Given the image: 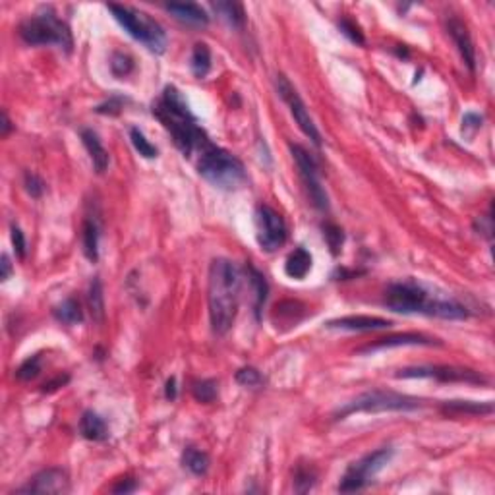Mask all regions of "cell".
<instances>
[{
  "label": "cell",
  "instance_id": "obj_1",
  "mask_svg": "<svg viewBox=\"0 0 495 495\" xmlns=\"http://www.w3.org/2000/svg\"><path fill=\"white\" fill-rule=\"evenodd\" d=\"M242 273L236 263L225 257L213 260L209 267V287H207V302H209V319L213 331L225 335L230 331L238 304H240Z\"/></svg>",
  "mask_w": 495,
  "mask_h": 495
},
{
  "label": "cell",
  "instance_id": "obj_2",
  "mask_svg": "<svg viewBox=\"0 0 495 495\" xmlns=\"http://www.w3.org/2000/svg\"><path fill=\"white\" fill-rule=\"evenodd\" d=\"M153 114L163 124L174 140V145L184 157L198 153V149L209 140L198 118L191 114L190 106L174 85L165 87L161 99L153 105Z\"/></svg>",
  "mask_w": 495,
  "mask_h": 495
},
{
  "label": "cell",
  "instance_id": "obj_3",
  "mask_svg": "<svg viewBox=\"0 0 495 495\" xmlns=\"http://www.w3.org/2000/svg\"><path fill=\"white\" fill-rule=\"evenodd\" d=\"M385 306L399 313H426L441 319H467V306L455 298L438 296L414 281L391 283L385 290Z\"/></svg>",
  "mask_w": 495,
  "mask_h": 495
},
{
  "label": "cell",
  "instance_id": "obj_4",
  "mask_svg": "<svg viewBox=\"0 0 495 495\" xmlns=\"http://www.w3.org/2000/svg\"><path fill=\"white\" fill-rule=\"evenodd\" d=\"M198 172L221 190H238L246 184V170L240 159L207 140L198 149Z\"/></svg>",
  "mask_w": 495,
  "mask_h": 495
},
{
  "label": "cell",
  "instance_id": "obj_5",
  "mask_svg": "<svg viewBox=\"0 0 495 495\" xmlns=\"http://www.w3.org/2000/svg\"><path fill=\"white\" fill-rule=\"evenodd\" d=\"M424 406V399L403 395V393H396V391L374 389L362 393L354 401L345 404L335 414V418L343 420V418L352 416V414H362V412H366V414H377V412H412L420 411Z\"/></svg>",
  "mask_w": 495,
  "mask_h": 495
},
{
  "label": "cell",
  "instance_id": "obj_6",
  "mask_svg": "<svg viewBox=\"0 0 495 495\" xmlns=\"http://www.w3.org/2000/svg\"><path fill=\"white\" fill-rule=\"evenodd\" d=\"M18 31L28 45H57L58 49H64L66 52H70L74 45L70 28L50 8L26 18Z\"/></svg>",
  "mask_w": 495,
  "mask_h": 495
},
{
  "label": "cell",
  "instance_id": "obj_7",
  "mask_svg": "<svg viewBox=\"0 0 495 495\" xmlns=\"http://www.w3.org/2000/svg\"><path fill=\"white\" fill-rule=\"evenodd\" d=\"M106 8L113 12L114 20L118 21L122 28L134 37L135 41L143 43L155 55H163L165 49H167V33H165V29L161 28L159 21L130 6L109 4Z\"/></svg>",
  "mask_w": 495,
  "mask_h": 495
},
{
  "label": "cell",
  "instance_id": "obj_8",
  "mask_svg": "<svg viewBox=\"0 0 495 495\" xmlns=\"http://www.w3.org/2000/svg\"><path fill=\"white\" fill-rule=\"evenodd\" d=\"M391 459H393V449L383 447V449H377L374 453L366 455L360 460L352 462L347 468L345 476L340 478L339 491L340 494H352V491L364 489L375 476L382 472L383 468L389 465Z\"/></svg>",
  "mask_w": 495,
  "mask_h": 495
},
{
  "label": "cell",
  "instance_id": "obj_9",
  "mask_svg": "<svg viewBox=\"0 0 495 495\" xmlns=\"http://www.w3.org/2000/svg\"><path fill=\"white\" fill-rule=\"evenodd\" d=\"M255 227H257V242L265 252H277L289 236L284 219L269 206H257Z\"/></svg>",
  "mask_w": 495,
  "mask_h": 495
},
{
  "label": "cell",
  "instance_id": "obj_10",
  "mask_svg": "<svg viewBox=\"0 0 495 495\" xmlns=\"http://www.w3.org/2000/svg\"><path fill=\"white\" fill-rule=\"evenodd\" d=\"M277 91L281 95V99L289 105L290 114L294 116V121H296V124L300 126V130L310 138L311 142H313V145H318L319 148V145H321V134H319L318 126H316V122H313V118L310 116V111L306 109V103L302 101V97H300L296 89H294V85L290 84L283 74L277 76Z\"/></svg>",
  "mask_w": 495,
  "mask_h": 495
},
{
  "label": "cell",
  "instance_id": "obj_11",
  "mask_svg": "<svg viewBox=\"0 0 495 495\" xmlns=\"http://www.w3.org/2000/svg\"><path fill=\"white\" fill-rule=\"evenodd\" d=\"M290 151H292V157L296 161L300 177L304 180L306 190L310 194L313 206L318 207L319 211H327L329 209V199H327L326 188L321 186V180H319V169L313 155L308 153L302 145H290Z\"/></svg>",
  "mask_w": 495,
  "mask_h": 495
},
{
  "label": "cell",
  "instance_id": "obj_12",
  "mask_svg": "<svg viewBox=\"0 0 495 495\" xmlns=\"http://www.w3.org/2000/svg\"><path fill=\"white\" fill-rule=\"evenodd\" d=\"M396 377L411 379V377H430L443 383H488V379L474 369L453 368V366H416V368L401 369Z\"/></svg>",
  "mask_w": 495,
  "mask_h": 495
},
{
  "label": "cell",
  "instance_id": "obj_13",
  "mask_svg": "<svg viewBox=\"0 0 495 495\" xmlns=\"http://www.w3.org/2000/svg\"><path fill=\"white\" fill-rule=\"evenodd\" d=\"M70 491V478L64 468H45L41 472H37L31 480L16 489V494H28V495H64Z\"/></svg>",
  "mask_w": 495,
  "mask_h": 495
},
{
  "label": "cell",
  "instance_id": "obj_14",
  "mask_svg": "<svg viewBox=\"0 0 495 495\" xmlns=\"http://www.w3.org/2000/svg\"><path fill=\"white\" fill-rule=\"evenodd\" d=\"M439 347L441 340L433 339V337H428V335H422V333H396V335H389V337H383V339H377L374 343H369L366 347H362L358 352H377V350H385V348H396V347Z\"/></svg>",
  "mask_w": 495,
  "mask_h": 495
},
{
  "label": "cell",
  "instance_id": "obj_15",
  "mask_svg": "<svg viewBox=\"0 0 495 495\" xmlns=\"http://www.w3.org/2000/svg\"><path fill=\"white\" fill-rule=\"evenodd\" d=\"M447 29H449V35L453 37L455 45L459 49L460 57L465 60V64L468 66V70H476V50L474 43H472V37L468 33L467 23L462 20H459L457 16H451L449 21H447Z\"/></svg>",
  "mask_w": 495,
  "mask_h": 495
},
{
  "label": "cell",
  "instance_id": "obj_16",
  "mask_svg": "<svg viewBox=\"0 0 495 495\" xmlns=\"http://www.w3.org/2000/svg\"><path fill=\"white\" fill-rule=\"evenodd\" d=\"M391 326L393 321L375 316H345L327 323V327L331 329H347V331H377V329H389Z\"/></svg>",
  "mask_w": 495,
  "mask_h": 495
},
{
  "label": "cell",
  "instance_id": "obj_17",
  "mask_svg": "<svg viewBox=\"0 0 495 495\" xmlns=\"http://www.w3.org/2000/svg\"><path fill=\"white\" fill-rule=\"evenodd\" d=\"M79 135H82V142H84L87 153L91 157V163L93 167H95V170H97L99 174L101 172H105L106 167H109V151H106L105 145L101 143L99 135L95 134L93 130H89V128H84V130L79 132Z\"/></svg>",
  "mask_w": 495,
  "mask_h": 495
},
{
  "label": "cell",
  "instance_id": "obj_18",
  "mask_svg": "<svg viewBox=\"0 0 495 495\" xmlns=\"http://www.w3.org/2000/svg\"><path fill=\"white\" fill-rule=\"evenodd\" d=\"M167 10L174 16L177 20L190 23V26H207L209 23V16L201 6L191 4V2H170L167 4Z\"/></svg>",
  "mask_w": 495,
  "mask_h": 495
},
{
  "label": "cell",
  "instance_id": "obj_19",
  "mask_svg": "<svg viewBox=\"0 0 495 495\" xmlns=\"http://www.w3.org/2000/svg\"><path fill=\"white\" fill-rule=\"evenodd\" d=\"M79 433L89 441H105L109 438V426L97 412L87 411L79 418Z\"/></svg>",
  "mask_w": 495,
  "mask_h": 495
},
{
  "label": "cell",
  "instance_id": "obj_20",
  "mask_svg": "<svg viewBox=\"0 0 495 495\" xmlns=\"http://www.w3.org/2000/svg\"><path fill=\"white\" fill-rule=\"evenodd\" d=\"M441 411L445 414H468V416H484L494 412V403H476V401H447L441 404Z\"/></svg>",
  "mask_w": 495,
  "mask_h": 495
},
{
  "label": "cell",
  "instance_id": "obj_21",
  "mask_svg": "<svg viewBox=\"0 0 495 495\" xmlns=\"http://www.w3.org/2000/svg\"><path fill=\"white\" fill-rule=\"evenodd\" d=\"M311 269V255L306 248L298 246L292 254L287 257V263H284V273L290 277V279H296V281H302Z\"/></svg>",
  "mask_w": 495,
  "mask_h": 495
},
{
  "label": "cell",
  "instance_id": "obj_22",
  "mask_svg": "<svg viewBox=\"0 0 495 495\" xmlns=\"http://www.w3.org/2000/svg\"><path fill=\"white\" fill-rule=\"evenodd\" d=\"M82 236H84V254L89 262H97L99 260V238H101V227L99 223L91 217H87L84 221V228H82Z\"/></svg>",
  "mask_w": 495,
  "mask_h": 495
},
{
  "label": "cell",
  "instance_id": "obj_23",
  "mask_svg": "<svg viewBox=\"0 0 495 495\" xmlns=\"http://www.w3.org/2000/svg\"><path fill=\"white\" fill-rule=\"evenodd\" d=\"M211 8L227 21L228 26L240 29L246 23V12L240 2H213Z\"/></svg>",
  "mask_w": 495,
  "mask_h": 495
},
{
  "label": "cell",
  "instance_id": "obj_24",
  "mask_svg": "<svg viewBox=\"0 0 495 495\" xmlns=\"http://www.w3.org/2000/svg\"><path fill=\"white\" fill-rule=\"evenodd\" d=\"M182 465L194 476H206L211 462H209V455L206 451L196 449V447H188L184 453H182Z\"/></svg>",
  "mask_w": 495,
  "mask_h": 495
},
{
  "label": "cell",
  "instance_id": "obj_25",
  "mask_svg": "<svg viewBox=\"0 0 495 495\" xmlns=\"http://www.w3.org/2000/svg\"><path fill=\"white\" fill-rule=\"evenodd\" d=\"M248 279H250V284H252V290H254L255 318H260L263 304H265V300H267V281H265V277H263L257 269L252 267V265H248Z\"/></svg>",
  "mask_w": 495,
  "mask_h": 495
},
{
  "label": "cell",
  "instance_id": "obj_26",
  "mask_svg": "<svg viewBox=\"0 0 495 495\" xmlns=\"http://www.w3.org/2000/svg\"><path fill=\"white\" fill-rule=\"evenodd\" d=\"M55 318L66 326H76V323L84 321V310L76 298H66L62 304L55 308Z\"/></svg>",
  "mask_w": 495,
  "mask_h": 495
},
{
  "label": "cell",
  "instance_id": "obj_27",
  "mask_svg": "<svg viewBox=\"0 0 495 495\" xmlns=\"http://www.w3.org/2000/svg\"><path fill=\"white\" fill-rule=\"evenodd\" d=\"M87 304H89V311H91L93 319L97 323H103V319H105V294H103V284H101L97 277L89 284Z\"/></svg>",
  "mask_w": 495,
  "mask_h": 495
},
{
  "label": "cell",
  "instance_id": "obj_28",
  "mask_svg": "<svg viewBox=\"0 0 495 495\" xmlns=\"http://www.w3.org/2000/svg\"><path fill=\"white\" fill-rule=\"evenodd\" d=\"M211 70V50L206 43H198L191 50V72L196 78H206Z\"/></svg>",
  "mask_w": 495,
  "mask_h": 495
},
{
  "label": "cell",
  "instance_id": "obj_29",
  "mask_svg": "<svg viewBox=\"0 0 495 495\" xmlns=\"http://www.w3.org/2000/svg\"><path fill=\"white\" fill-rule=\"evenodd\" d=\"M191 395L199 403H213L217 399V382L213 379H201L191 383Z\"/></svg>",
  "mask_w": 495,
  "mask_h": 495
},
{
  "label": "cell",
  "instance_id": "obj_30",
  "mask_svg": "<svg viewBox=\"0 0 495 495\" xmlns=\"http://www.w3.org/2000/svg\"><path fill=\"white\" fill-rule=\"evenodd\" d=\"M130 140H132V145L135 148V151L142 157H145V159L157 157V148L153 143H149V140L143 135L140 128H130Z\"/></svg>",
  "mask_w": 495,
  "mask_h": 495
},
{
  "label": "cell",
  "instance_id": "obj_31",
  "mask_svg": "<svg viewBox=\"0 0 495 495\" xmlns=\"http://www.w3.org/2000/svg\"><path fill=\"white\" fill-rule=\"evenodd\" d=\"M316 470L310 467H304V465H298L296 468V474H294V489H296L298 494H306V491H310L311 488H313V484H316Z\"/></svg>",
  "mask_w": 495,
  "mask_h": 495
},
{
  "label": "cell",
  "instance_id": "obj_32",
  "mask_svg": "<svg viewBox=\"0 0 495 495\" xmlns=\"http://www.w3.org/2000/svg\"><path fill=\"white\" fill-rule=\"evenodd\" d=\"M111 70L116 78H124L130 72L134 70V60L130 55H124V52H114L113 58H111Z\"/></svg>",
  "mask_w": 495,
  "mask_h": 495
},
{
  "label": "cell",
  "instance_id": "obj_33",
  "mask_svg": "<svg viewBox=\"0 0 495 495\" xmlns=\"http://www.w3.org/2000/svg\"><path fill=\"white\" fill-rule=\"evenodd\" d=\"M39 372H41V356L35 354V356H31V358H28V360L21 364L18 372H16V375H18V379H21V382H31V379H35L37 375H39Z\"/></svg>",
  "mask_w": 495,
  "mask_h": 495
},
{
  "label": "cell",
  "instance_id": "obj_34",
  "mask_svg": "<svg viewBox=\"0 0 495 495\" xmlns=\"http://www.w3.org/2000/svg\"><path fill=\"white\" fill-rule=\"evenodd\" d=\"M323 236H326L327 246L331 248L333 255L339 254L340 246H343V242H345V234H343V230H340L337 225L327 223V225H323Z\"/></svg>",
  "mask_w": 495,
  "mask_h": 495
},
{
  "label": "cell",
  "instance_id": "obj_35",
  "mask_svg": "<svg viewBox=\"0 0 495 495\" xmlns=\"http://www.w3.org/2000/svg\"><path fill=\"white\" fill-rule=\"evenodd\" d=\"M236 382L240 383L242 387H260L263 383L262 374L255 368H242L236 372Z\"/></svg>",
  "mask_w": 495,
  "mask_h": 495
},
{
  "label": "cell",
  "instance_id": "obj_36",
  "mask_svg": "<svg viewBox=\"0 0 495 495\" xmlns=\"http://www.w3.org/2000/svg\"><path fill=\"white\" fill-rule=\"evenodd\" d=\"M339 29L345 33V35L350 39L352 43H358V45H364V35H362V31H360V28L354 23L350 18H343V20L339 21Z\"/></svg>",
  "mask_w": 495,
  "mask_h": 495
},
{
  "label": "cell",
  "instance_id": "obj_37",
  "mask_svg": "<svg viewBox=\"0 0 495 495\" xmlns=\"http://www.w3.org/2000/svg\"><path fill=\"white\" fill-rule=\"evenodd\" d=\"M23 184H26V190H28V194L31 198H41L43 191H45V182L37 177L35 172H26Z\"/></svg>",
  "mask_w": 495,
  "mask_h": 495
},
{
  "label": "cell",
  "instance_id": "obj_38",
  "mask_svg": "<svg viewBox=\"0 0 495 495\" xmlns=\"http://www.w3.org/2000/svg\"><path fill=\"white\" fill-rule=\"evenodd\" d=\"M12 244H14V250L16 254L20 255V257H26V248H28V244H26V236H23V233H21L20 227H12Z\"/></svg>",
  "mask_w": 495,
  "mask_h": 495
},
{
  "label": "cell",
  "instance_id": "obj_39",
  "mask_svg": "<svg viewBox=\"0 0 495 495\" xmlns=\"http://www.w3.org/2000/svg\"><path fill=\"white\" fill-rule=\"evenodd\" d=\"M122 109V99L121 97H113L111 101H106L103 105H99L95 111L101 114H116Z\"/></svg>",
  "mask_w": 495,
  "mask_h": 495
},
{
  "label": "cell",
  "instance_id": "obj_40",
  "mask_svg": "<svg viewBox=\"0 0 495 495\" xmlns=\"http://www.w3.org/2000/svg\"><path fill=\"white\" fill-rule=\"evenodd\" d=\"M135 488H138V484L132 478H122V480H118V484H114L111 491L113 494H132V491H135Z\"/></svg>",
  "mask_w": 495,
  "mask_h": 495
},
{
  "label": "cell",
  "instance_id": "obj_41",
  "mask_svg": "<svg viewBox=\"0 0 495 495\" xmlns=\"http://www.w3.org/2000/svg\"><path fill=\"white\" fill-rule=\"evenodd\" d=\"M482 126V116L476 113H467L462 116V132L467 130H478Z\"/></svg>",
  "mask_w": 495,
  "mask_h": 495
},
{
  "label": "cell",
  "instance_id": "obj_42",
  "mask_svg": "<svg viewBox=\"0 0 495 495\" xmlns=\"http://www.w3.org/2000/svg\"><path fill=\"white\" fill-rule=\"evenodd\" d=\"M178 395V389H177V379L174 377H170L169 382H167V385H165V396L169 399V401H174Z\"/></svg>",
  "mask_w": 495,
  "mask_h": 495
},
{
  "label": "cell",
  "instance_id": "obj_43",
  "mask_svg": "<svg viewBox=\"0 0 495 495\" xmlns=\"http://www.w3.org/2000/svg\"><path fill=\"white\" fill-rule=\"evenodd\" d=\"M2 275H0V279L2 281H6L8 277H10V271H12V265H10V257H8L6 254H2Z\"/></svg>",
  "mask_w": 495,
  "mask_h": 495
},
{
  "label": "cell",
  "instance_id": "obj_44",
  "mask_svg": "<svg viewBox=\"0 0 495 495\" xmlns=\"http://www.w3.org/2000/svg\"><path fill=\"white\" fill-rule=\"evenodd\" d=\"M66 382H68V375H66V377H57L55 382L45 383L43 387H45V391H55V389H58V387H62Z\"/></svg>",
  "mask_w": 495,
  "mask_h": 495
},
{
  "label": "cell",
  "instance_id": "obj_45",
  "mask_svg": "<svg viewBox=\"0 0 495 495\" xmlns=\"http://www.w3.org/2000/svg\"><path fill=\"white\" fill-rule=\"evenodd\" d=\"M10 130H12V122H10L6 113H2V135L6 138V135L10 134Z\"/></svg>",
  "mask_w": 495,
  "mask_h": 495
}]
</instances>
